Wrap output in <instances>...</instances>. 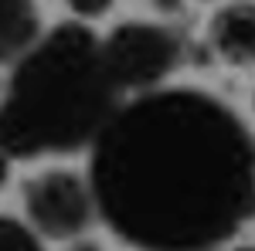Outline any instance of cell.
Instances as JSON below:
<instances>
[{
	"mask_svg": "<svg viewBox=\"0 0 255 251\" xmlns=\"http://www.w3.org/2000/svg\"><path fill=\"white\" fill-rule=\"evenodd\" d=\"M99 217L139 251H215L255 217V136L201 88L119 105L89 160Z\"/></svg>",
	"mask_w": 255,
	"mask_h": 251,
	"instance_id": "obj_1",
	"label": "cell"
},
{
	"mask_svg": "<svg viewBox=\"0 0 255 251\" xmlns=\"http://www.w3.org/2000/svg\"><path fill=\"white\" fill-rule=\"evenodd\" d=\"M119 105L99 34L82 20L55 24L3 82L0 150L10 160L92 150Z\"/></svg>",
	"mask_w": 255,
	"mask_h": 251,
	"instance_id": "obj_2",
	"label": "cell"
},
{
	"mask_svg": "<svg viewBox=\"0 0 255 251\" xmlns=\"http://www.w3.org/2000/svg\"><path fill=\"white\" fill-rule=\"evenodd\" d=\"M20 204L27 224L48 241H79L99 214L89 176L65 167L27 176L20 187Z\"/></svg>",
	"mask_w": 255,
	"mask_h": 251,
	"instance_id": "obj_3",
	"label": "cell"
},
{
	"mask_svg": "<svg viewBox=\"0 0 255 251\" xmlns=\"http://www.w3.org/2000/svg\"><path fill=\"white\" fill-rule=\"evenodd\" d=\"M102 58L119 92H157L180 61V38L163 24L126 20L102 38Z\"/></svg>",
	"mask_w": 255,
	"mask_h": 251,
	"instance_id": "obj_4",
	"label": "cell"
},
{
	"mask_svg": "<svg viewBox=\"0 0 255 251\" xmlns=\"http://www.w3.org/2000/svg\"><path fill=\"white\" fill-rule=\"evenodd\" d=\"M211 48L228 65H255V7L235 3L218 10L208 27Z\"/></svg>",
	"mask_w": 255,
	"mask_h": 251,
	"instance_id": "obj_5",
	"label": "cell"
},
{
	"mask_svg": "<svg viewBox=\"0 0 255 251\" xmlns=\"http://www.w3.org/2000/svg\"><path fill=\"white\" fill-rule=\"evenodd\" d=\"M41 41L34 0H0V65L20 61Z\"/></svg>",
	"mask_w": 255,
	"mask_h": 251,
	"instance_id": "obj_6",
	"label": "cell"
},
{
	"mask_svg": "<svg viewBox=\"0 0 255 251\" xmlns=\"http://www.w3.org/2000/svg\"><path fill=\"white\" fill-rule=\"evenodd\" d=\"M0 251H44V241L27 221L0 214Z\"/></svg>",
	"mask_w": 255,
	"mask_h": 251,
	"instance_id": "obj_7",
	"label": "cell"
},
{
	"mask_svg": "<svg viewBox=\"0 0 255 251\" xmlns=\"http://www.w3.org/2000/svg\"><path fill=\"white\" fill-rule=\"evenodd\" d=\"M68 7H72V14L82 20H92V17H102V14H109V7H113V0H65Z\"/></svg>",
	"mask_w": 255,
	"mask_h": 251,
	"instance_id": "obj_8",
	"label": "cell"
},
{
	"mask_svg": "<svg viewBox=\"0 0 255 251\" xmlns=\"http://www.w3.org/2000/svg\"><path fill=\"white\" fill-rule=\"evenodd\" d=\"M150 3L160 14H180V7H184V0H150Z\"/></svg>",
	"mask_w": 255,
	"mask_h": 251,
	"instance_id": "obj_9",
	"label": "cell"
},
{
	"mask_svg": "<svg viewBox=\"0 0 255 251\" xmlns=\"http://www.w3.org/2000/svg\"><path fill=\"white\" fill-rule=\"evenodd\" d=\"M10 163H14V160L0 150V187H3V183H7V176H10Z\"/></svg>",
	"mask_w": 255,
	"mask_h": 251,
	"instance_id": "obj_10",
	"label": "cell"
},
{
	"mask_svg": "<svg viewBox=\"0 0 255 251\" xmlns=\"http://www.w3.org/2000/svg\"><path fill=\"white\" fill-rule=\"evenodd\" d=\"M72 251H102V248H99V245H92V241H82V238H79V241L72 245Z\"/></svg>",
	"mask_w": 255,
	"mask_h": 251,
	"instance_id": "obj_11",
	"label": "cell"
},
{
	"mask_svg": "<svg viewBox=\"0 0 255 251\" xmlns=\"http://www.w3.org/2000/svg\"><path fill=\"white\" fill-rule=\"evenodd\" d=\"M232 251H255V245H242V248H232Z\"/></svg>",
	"mask_w": 255,
	"mask_h": 251,
	"instance_id": "obj_12",
	"label": "cell"
},
{
	"mask_svg": "<svg viewBox=\"0 0 255 251\" xmlns=\"http://www.w3.org/2000/svg\"><path fill=\"white\" fill-rule=\"evenodd\" d=\"M0 92H3V88H0Z\"/></svg>",
	"mask_w": 255,
	"mask_h": 251,
	"instance_id": "obj_13",
	"label": "cell"
}]
</instances>
